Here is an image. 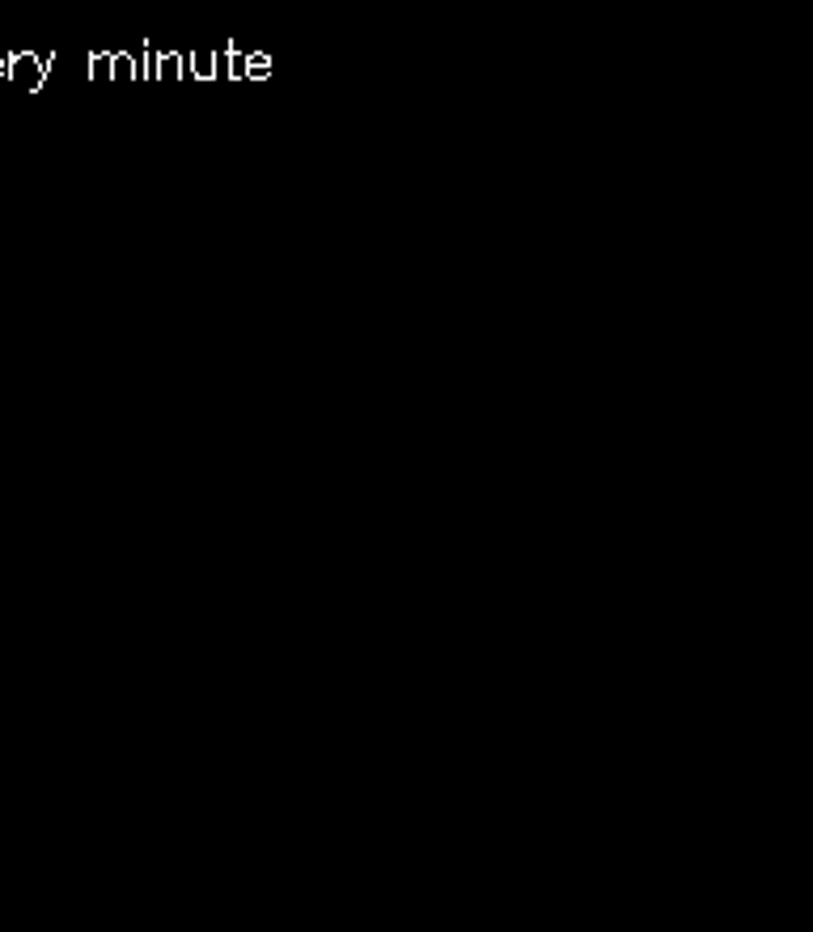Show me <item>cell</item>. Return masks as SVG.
<instances>
[{
    "instance_id": "cell-1",
    "label": "cell",
    "mask_w": 813,
    "mask_h": 932,
    "mask_svg": "<svg viewBox=\"0 0 813 932\" xmlns=\"http://www.w3.org/2000/svg\"><path fill=\"white\" fill-rule=\"evenodd\" d=\"M13 64H9V81H17L30 94H39L47 85V73L51 64H56V51H43V56H34V51H9Z\"/></svg>"
},
{
    "instance_id": "cell-2",
    "label": "cell",
    "mask_w": 813,
    "mask_h": 932,
    "mask_svg": "<svg viewBox=\"0 0 813 932\" xmlns=\"http://www.w3.org/2000/svg\"><path fill=\"white\" fill-rule=\"evenodd\" d=\"M187 56V77L191 81H216V64H212V51L200 47V51H183Z\"/></svg>"
},
{
    "instance_id": "cell-3",
    "label": "cell",
    "mask_w": 813,
    "mask_h": 932,
    "mask_svg": "<svg viewBox=\"0 0 813 932\" xmlns=\"http://www.w3.org/2000/svg\"><path fill=\"white\" fill-rule=\"evenodd\" d=\"M157 81H187V56L157 51Z\"/></svg>"
},
{
    "instance_id": "cell-4",
    "label": "cell",
    "mask_w": 813,
    "mask_h": 932,
    "mask_svg": "<svg viewBox=\"0 0 813 932\" xmlns=\"http://www.w3.org/2000/svg\"><path fill=\"white\" fill-rule=\"evenodd\" d=\"M89 81H115V51H94L89 56Z\"/></svg>"
},
{
    "instance_id": "cell-5",
    "label": "cell",
    "mask_w": 813,
    "mask_h": 932,
    "mask_svg": "<svg viewBox=\"0 0 813 932\" xmlns=\"http://www.w3.org/2000/svg\"><path fill=\"white\" fill-rule=\"evenodd\" d=\"M136 77V51H115V81Z\"/></svg>"
},
{
    "instance_id": "cell-6",
    "label": "cell",
    "mask_w": 813,
    "mask_h": 932,
    "mask_svg": "<svg viewBox=\"0 0 813 932\" xmlns=\"http://www.w3.org/2000/svg\"><path fill=\"white\" fill-rule=\"evenodd\" d=\"M212 64H216V81H229V64H233V47L221 43L212 51Z\"/></svg>"
},
{
    "instance_id": "cell-7",
    "label": "cell",
    "mask_w": 813,
    "mask_h": 932,
    "mask_svg": "<svg viewBox=\"0 0 813 932\" xmlns=\"http://www.w3.org/2000/svg\"><path fill=\"white\" fill-rule=\"evenodd\" d=\"M267 73H271L267 51H250V73H246V81H267Z\"/></svg>"
},
{
    "instance_id": "cell-8",
    "label": "cell",
    "mask_w": 813,
    "mask_h": 932,
    "mask_svg": "<svg viewBox=\"0 0 813 932\" xmlns=\"http://www.w3.org/2000/svg\"><path fill=\"white\" fill-rule=\"evenodd\" d=\"M9 64H13V56L9 51H0V81H9Z\"/></svg>"
}]
</instances>
